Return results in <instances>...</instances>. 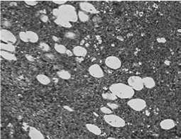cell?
I'll list each match as a JSON object with an SVG mask.
<instances>
[{"mask_svg":"<svg viewBox=\"0 0 181 139\" xmlns=\"http://www.w3.org/2000/svg\"><path fill=\"white\" fill-rule=\"evenodd\" d=\"M109 91L120 99H130L134 95V90L129 85L124 83L112 84L109 87Z\"/></svg>","mask_w":181,"mask_h":139,"instance_id":"1","label":"cell"},{"mask_svg":"<svg viewBox=\"0 0 181 139\" xmlns=\"http://www.w3.org/2000/svg\"><path fill=\"white\" fill-rule=\"evenodd\" d=\"M58 18L69 22H76L78 20V12L75 8L70 4L61 5L58 7Z\"/></svg>","mask_w":181,"mask_h":139,"instance_id":"2","label":"cell"},{"mask_svg":"<svg viewBox=\"0 0 181 139\" xmlns=\"http://www.w3.org/2000/svg\"><path fill=\"white\" fill-rule=\"evenodd\" d=\"M104 120L108 124L115 128H121L126 125L124 120L115 114H106L104 116Z\"/></svg>","mask_w":181,"mask_h":139,"instance_id":"3","label":"cell"},{"mask_svg":"<svg viewBox=\"0 0 181 139\" xmlns=\"http://www.w3.org/2000/svg\"><path fill=\"white\" fill-rule=\"evenodd\" d=\"M127 104L130 108L136 112L144 110L147 107V102L142 99H131L127 102Z\"/></svg>","mask_w":181,"mask_h":139,"instance_id":"4","label":"cell"},{"mask_svg":"<svg viewBox=\"0 0 181 139\" xmlns=\"http://www.w3.org/2000/svg\"><path fill=\"white\" fill-rule=\"evenodd\" d=\"M128 85L136 91H141L144 87L142 78L139 76H131L128 79Z\"/></svg>","mask_w":181,"mask_h":139,"instance_id":"5","label":"cell"},{"mask_svg":"<svg viewBox=\"0 0 181 139\" xmlns=\"http://www.w3.org/2000/svg\"><path fill=\"white\" fill-rule=\"evenodd\" d=\"M0 40L3 43H12V44L15 43L17 41V39L14 35L12 34L11 31L4 29H1L0 31Z\"/></svg>","mask_w":181,"mask_h":139,"instance_id":"6","label":"cell"},{"mask_svg":"<svg viewBox=\"0 0 181 139\" xmlns=\"http://www.w3.org/2000/svg\"><path fill=\"white\" fill-rule=\"evenodd\" d=\"M105 64L109 68L112 70L119 69L121 66V62L119 58L116 56H108L105 59Z\"/></svg>","mask_w":181,"mask_h":139,"instance_id":"7","label":"cell"},{"mask_svg":"<svg viewBox=\"0 0 181 139\" xmlns=\"http://www.w3.org/2000/svg\"><path fill=\"white\" fill-rule=\"evenodd\" d=\"M88 71L89 73L94 77L102 78L104 75V71L102 70V67L99 65H97V64H94V65L90 66L89 67Z\"/></svg>","mask_w":181,"mask_h":139,"instance_id":"8","label":"cell"},{"mask_svg":"<svg viewBox=\"0 0 181 139\" xmlns=\"http://www.w3.org/2000/svg\"><path fill=\"white\" fill-rule=\"evenodd\" d=\"M80 8L81 9V10L84 12H88V13L95 14L98 13V11L96 9V8L95 7L93 4H92L91 3L89 2H80Z\"/></svg>","mask_w":181,"mask_h":139,"instance_id":"9","label":"cell"},{"mask_svg":"<svg viewBox=\"0 0 181 139\" xmlns=\"http://www.w3.org/2000/svg\"><path fill=\"white\" fill-rule=\"evenodd\" d=\"M29 135L31 139H44L45 136L37 128L31 126L29 128Z\"/></svg>","mask_w":181,"mask_h":139,"instance_id":"10","label":"cell"},{"mask_svg":"<svg viewBox=\"0 0 181 139\" xmlns=\"http://www.w3.org/2000/svg\"><path fill=\"white\" fill-rule=\"evenodd\" d=\"M160 126H161L162 129L170 130L175 127V121H174L173 119H167L161 121V123H160Z\"/></svg>","mask_w":181,"mask_h":139,"instance_id":"11","label":"cell"},{"mask_svg":"<svg viewBox=\"0 0 181 139\" xmlns=\"http://www.w3.org/2000/svg\"><path fill=\"white\" fill-rule=\"evenodd\" d=\"M72 51L73 55L77 57H85L88 54V50L86 48L81 46H75Z\"/></svg>","mask_w":181,"mask_h":139,"instance_id":"12","label":"cell"},{"mask_svg":"<svg viewBox=\"0 0 181 139\" xmlns=\"http://www.w3.org/2000/svg\"><path fill=\"white\" fill-rule=\"evenodd\" d=\"M0 55H1V58L6 60H9V61H16L17 60V56L14 53L5 51V50H0Z\"/></svg>","mask_w":181,"mask_h":139,"instance_id":"13","label":"cell"},{"mask_svg":"<svg viewBox=\"0 0 181 139\" xmlns=\"http://www.w3.org/2000/svg\"><path fill=\"white\" fill-rule=\"evenodd\" d=\"M144 86L148 89H152L156 86V82H155L154 78L151 77H145L142 78Z\"/></svg>","mask_w":181,"mask_h":139,"instance_id":"14","label":"cell"},{"mask_svg":"<svg viewBox=\"0 0 181 139\" xmlns=\"http://www.w3.org/2000/svg\"><path fill=\"white\" fill-rule=\"evenodd\" d=\"M86 126L87 129L89 131L91 132V133H94V134L97 135H100L102 133V131L97 125L93 124H87L85 125Z\"/></svg>","mask_w":181,"mask_h":139,"instance_id":"15","label":"cell"},{"mask_svg":"<svg viewBox=\"0 0 181 139\" xmlns=\"http://www.w3.org/2000/svg\"><path fill=\"white\" fill-rule=\"evenodd\" d=\"M0 50H5V51L10 52V53H14V52H15L16 48L12 43H6L1 42L0 43Z\"/></svg>","mask_w":181,"mask_h":139,"instance_id":"16","label":"cell"},{"mask_svg":"<svg viewBox=\"0 0 181 139\" xmlns=\"http://www.w3.org/2000/svg\"><path fill=\"white\" fill-rule=\"evenodd\" d=\"M36 80L39 82L41 84L47 85L48 84H50V79L48 76L45 75L43 74H39L36 76Z\"/></svg>","mask_w":181,"mask_h":139,"instance_id":"17","label":"cell"},{"mask_svg":"<svg viewBox=\"0 0 181 139\" xmlns=\"http://www.w3.org/2000/svg\"><path fill=\"white\" fill-rule=\"evenodd\" d=\"M54 22H55L57 25L64 28H68V29H69V28L72 27V24H70V22L68 21L61 19L56 18L55 20H54Z\"/></svg>","mask_w":181,"mask_h":139,"instance_id":"18","label":"cell"},{"mask_svg":"<svg viewBox=\"0 0 181 139\" xmlns=\"http://www.w3.org/2000/svg\"><path fill=\"white\" fill-rule=\"evenodd\" d=\"M28 39L29 41L31 43H36L39 41V36L36 33L34 32V31H27Z\"/></svg>","mask_w":181,"mask_h":139,"instance_id":"19","label":"cell"},{"mask_svg":"<svg viewBox=\"0 0 181 139\" xmlns=\"http://www.w3.org/2000/svg\"><path fill=\"white\" fill-rule=\"evenodd\" d=\"M57 75L62 80H69L70 78L71 77V75L68 71L64 70H59L58 72H57Z\"/></svg>","mask_w":181,"mask_h":139,"instance_id":"20","label":"cell"},{"mask_svg":"<svg viewBox=\"0 0 181 139\" xmlns=\"http://www.w3.org/2000/svg\"><path fill=\"white\" fill-rule=\"evenodd\" d=\"M102 98L104 100H107L109 101H115L117 100L118 97L116 96L115 95H114L112 92H104L102 95Z\"/></svg>","mask_w":181,"mask_h":139,"instance_id":"21","label":"cell"},{"mask_svg":"<svg viewBox=\"0 0 181 139\" xmlns=\"http://www.w3.org/2000/svg\"><path fill=\"white\" fill-rule=\"evenodd\" d=\"M54 48H55V50H56L58 53H60V54H64V53H65L68 50L65 46L59 44V43H55V44H54Z\"/></svg>","mask_w":181,"mask_h":139,"instance_id":"22","label":"cell"},{"mask_svg":"<svg viewBox=\"0 0 181 139\" xmlns=\"http://www.w3.org/2000/svg\"><path fill=\"white\" fill-rule=\"evenodd\" d=\"M78 19H80L82 22H86L88 21L90 19L89 16L86 13L83 11H79L78 12Z\"/></svg>","mask_w":181,"mask_h":139,"instance_id":"23","label":"cell"},{"mask_svg":"<svg viewBox=\"0 0 181 139\" xmlns=\"http://www.w3.org/2000/svg\"><path fill=\"white\" fill-rule=\"evenodd\" d=\"M19 36L20 39L22 40V41H24V42H25V43L29 42V39H28L27 31H21V32L19 33Z\"/></svg>","mask_w":181,"mask_h":139,"instance_id":"24","label":"cell"},{"mask_svg":"<svg viewBox=\"0 0 181 139\" xmlns=\"http://www.w3.org/2000/svg\"><path fill=\"white\" fill-rule=\"evenodd\" d=\"M39 47H40V48H41V49L44 52H48L50 50L49 45L47 44V43H44V42H42L40 43Z\"/></svg>","mask_w":181,"mask_h":139,"instance_id":"25","label":"cell"},{"mask_svg":"<svg viewBox=\"0 0 181 139\" xmlns=\"http://www.w3.org/2000/svg\"><path fill=\"white\" fill-rule=\"evenodd\" d=\"M101 112L102 113H104V114H112V109L110 108H109L108 107H102L100 108Z\"/></svg>","mask_w":181,"mask_h":139,"instance_id":"26","label":"cell"},{"mask_svg":"<svg viewBox=\"0 0 181 139\" xmlns=\"http://www.w3.org/2000/svg\"><path fill=\"white\" fill-rule=\"evenodd\" d=\"M65 36L68 39H73L76 38V34L73 32H66L65 34Z\"/></svg>","mask_w":181,"mask_h":139,"instance_id":"27","label":"cell"},{"mask_svg":"<svg viewBox=\"0 0 181 139\" xmlns=\"http://www.w3.org/2000/svg\"><path fill=\"white\" fill-rule=\"evenodd\" d=\"M24 2L29 6H36L39 3L38 1H34V0H27V1H24Z\"/></svg>","mask_w":181,"mask_h":139,"instance_id":"28","label":"cell"},{"mask_svg":"<svg viewBox=\"0 0 181 139\" xmlns=\"http://www.w3.org/2000/svg\"><path fill=\"white\" fill-rule=\"evenodd\" d=\"M107 107H109V108H110L111 109H116L119 108V105H118L117 104L111 103V102L107 103Z\"/></svg>","mask_w":181,"mask_h":139,"instance_id":"29","label":"cell"},{"mask_svg":"<svg viewBox=\"0 0 181 139\" xmlns=\"http://www.w3.org/2000/svg\"><path fill=\"white\" fill-rule=\"evenodd\" d=\"M53 3H55V4H59V5H64L66 4V3H67L68 1H66V0H54V1H52Z\"/></svg>","mask_w":181,"mask_h":139,"instance_id":"30","label":"cell"},{"mask_svg":"<svg viewBox=\"0 0 181 139\" xmlns=\"http://www.w3.org/2000/svg\"><path fill=\"white\" fill-rule=\"evenodd\" d=\"M41 20L43 22H47L48 21V16H46V14H43L41 16Z\"/></svg>","mask_w":181,"mask_h":139,"instance_id":"31","label":"cell"},{"mask_svg":"<svg viewBox=\"0 0 181 139\" xmlns=\"http://www.w3.org/2000/svg\"><path fill=\"white\" fill-rule=\"evenodd\" d=\"M53 16H55V17H56V18H58V9H53Z\"/></svg>","mask_w":181,"mask_h":139,"instance_id":"32","label":"cell"},{"mask_svg":"<svg viewBox=\"0 0 181 139\" xmlns=\"http://www.w3.org/2000/svg\"><path fill=\"white\" fill-rule=\"evenodd\" d=\"M26 58H27V59L28 60H29V61H34V58L33 56H31V55H25Z\"/></svg>","mask_w":181,"mask_h":139,"instance_id":"33","label":"cell"},{"mask_svg":"<svg viewBox=\"0 0 181 139\" xmlns=\"http://www.w3.org/2000/svg\"><path fill=\"white\" fill-rule=\"evenodd\" d=\"M63 109H65V110L69 111V112H73V109L71 107H68V106H63Z\"/></svg>","mask_w":181,"mask_h":139,"instance_id":"34","label":"cell"},{"mask_svg":"<svg viewBox=\"0 0 181 139\" xmlns=\"http://www.w3.org/2000/svg\"><path fill=\"white\" fill-rule=\"evenodd\" d=\"M65 53L68 55V56H73V51H71L70 50H67Z\"/></svg>","mask_w":181,"mask_h":139,"instance_id":"35","label":"cell"},{"mask_svg":"<svg viewBox=\"0 0 181 139\" xmlns=\"http://www.w3.org/2000/svg\"><path fill=\"white\" fill-rule=\"evenodd\" d=\"M157 41L159 43H165L166 41V40L163 39V38H158V39H157Z\"/></svg>","mask_w":181,"mask_h":139,"instance_id":"36","label":"cell"},{"mask_svg":"<svg viewBox=\"0 0 181 139\" xmlns=\"http://www.w3.org/2000/svg\"><path fill=\"white\" fill-rule=\"evenodd\" d=\"M52 39H53V40L54 41H55V42H58L59 41H60V39H59V38L56 37L55 36H52Z\"/></svg>","mask_w":181,"mask_h":139,"instance_id":"37","label":"cell"},{"mask_svg":"<svg viewBox=\"0 0 181 139\" xmlns=\"http://www.w3.org/2000/svg\"><path fill=\"white\" fill-rule=\"evenodd\" d=\"M108 139H115V138H112V137H109V138H108Z\"/></svg>","mask_w":181,"mask_h":139,"instance_id":"38","label":"cell"}]
</instances>
